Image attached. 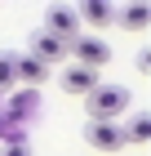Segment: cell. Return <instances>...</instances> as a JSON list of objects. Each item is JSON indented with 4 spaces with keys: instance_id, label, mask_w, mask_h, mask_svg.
Returning <instances> with one entry per match:
<instances>
[{
    "instance_id": "52a82bcc",
    "label": "cell",
    "mask_w": 151,
    "mask_h": 156,
    "mask_svg": "<svg viewBox=\"0 0 151 156\" xmlns=\"http://www.w3.org/2000/svg\"><path fill=\"white\" fill-rule=\"evenodd\" d=\"M36 107H40V94H36V89H18L0 116L9 120V125H22V120H31V116H36Z\"/></svg>"
},
{
    "instance_id": "277c9868",
    "label": "cell",
    "mask_w": 151,
    "mask_h": 156,
    "mask_svg": "<svg viewBox=\"0 0 151 156\" xmlns=\"http://www.w3.org/2000/svg\"><path fill=\"white\" fill-rule=\"evenodd\" d=\"M58 85H62V94H71V98H89L98 85H102V76L93 72V67H80V62H71L67 72L58 76Z\"/></svg>"
},
{
    "instance_id": "30bf717a",
    "label": "cell",
    "mask_w": 151,
    "mask_h": 156,
    "mask_svg": "<svg viewBox=\"0 0 151 156\" xmlns=\"http://www.w3.org/2000/svg\"><path fill=\"white\" fill-rule=\"evenodd\" d=\"M116 27H125V31H147L151 27V5L147 0H133V5L116 9Z\"/></svg>"
},
{
    "instance_id": "6da1fadb",
    "label": "cell",
    "mask_w": 151,
    "mask_h": 156,
    "mask_svg": "<svg viewBox=\"0 0 151 156\" xmlns=\"http://www.w3.org/2000/svg\"><path fill=\"white\" fill-rule=\"evenodd\" d=\"M133 94L125 85H98L89 98H84V112H89V125H120V116L129 112Z\"/></svg>"
},
{
    "instance_id": "8992f818",
    "label": "cell",
    "mask_w": 151,
    "mask_h": 156,
    "mask_svg": "<svg viewBox=\"0 0 151 156\" xmlns=\"http://www.w3.org/2000/svg\"><path fill=\"white\" fill-rule=\"evenodd\" d=\"M84 138H89V147H98V152H125V147H129L120 125H89Z\"/></svg>"
},
{
    "instance_id": "ba28073f",
    "label": "cell",
    "mask_w": 151,
    "mask_h": 156,
    "mask_svg": "<svg viewBox=\"0 0 151 156\" xmlns=\"http://www.w3.org/2000/svg\"><path fill=\"white\" fill-rule=\"evenodd\" d=\"M76 18L102 31V27L116 23V5H111V0H84V5H76Z\"/></svg>"
},
{
    "instance_id": "8fae6325",
    "label": "cell",
    "mask_w": 151,
    "mask_h": 156,
    "mask_svg": "<svg viewBox=\"0 0 151 156\" xmlns=\"http://www.w3.org/2000/svg\"><path fill=\"white\" fill-rule=\"evenodd\" d=\"M120 129H125V143H129V147L151 143V116H147V112H133V116H129V125H120Z\"/></svg>"
},
{
    "instance_id": "3957f363",
    "label": "cell",
    "mask_w": 151,
    "mask_h": 156,
    "mask_svg": "<svg viewBox=\"0 0 151 156\" xmlns=\"http://www.w3.org/2000/svg\"><path fill=\"white\" fill-rule=\"evenodd\" d=\"M40 31H49V36H58V40H76L80 36V18H76V5H49L45 9V27Z\"/></svg>"
},
{
    "instance_id": "7a4b0ae2",
    "label": "cell",
    "mask_w": 151,
    "mask_h": 156,
    "mask_svg": "<svg viewBox=\"0 0 151 156\" xmlns=\"http://www.w3.org/2000/svg\"><path fill=\"white\" fill-rule=\"evenodd\" d=\"M67 54L80 62V67H93V72H102L107 62H111V45H107L102 36H84V31L67 45Z\"/></svg>"
},
{
    "instance_id": "4fadbf2b",
    "label": "cell",
    "mask_w": 151,
    "mask_h": 156,
    "mask_svg": "<svg viewBox=\"0 0 151 156\" xmlns=\"http://www.w3.org/2000/svg\"><path fill=\"white\" fill-rule=\"evenodd\" d=\"M0 156H31V143H27V138H18V143H5V147H0Z\"/></svg>"
},
{
    "instance_id": "5b68a950",
    "label": "cell",
    "mask_w": 151,
    "mask_h": 156,
    "mask_svg": "<svg viewBox=\"0 0 151 156\" xmlns=\"http://www.w3.org/2000/svg\"><path fill=\"white\" fill-rule=\"evenodd\" d=\"M31 58H36V62H45V67H53V62L67 58V40L49 36V31H36V36H31Z\"/></svg>"
},
{
    "instance_id": "9c48e42d",
    "label": "cell",
    "mask_w": 151,
    "mask_h": 156,
    "mask_svg": "<svg viewBox=\"0 0 151 156\" xmlns=\"http://www.w3.org/2000/svg\"><path fill=\"white\" fill-rule=\"evenodd\" d=\"M13 76H18L27 89H40V85L49 80V67H45V62H36L31 54H18V58H13Z\"/></svg>"
},
{
    "instance_id": "7c38bea8",
    "label": "cell",
    "mask_w": 151,
    "mask_h": 156,
    "mask_svg": "<svg viewBox=\"0 0 151 156\" xmlns=\"http://www.w3.org/2000/svg\"><path fill=\"white\" fill-rule=\"evenodd\" d=\"M13 58H18V54H9V49L0 54V89H13V85H18V76H13Z\"/></svg>"
}]
</instances>
